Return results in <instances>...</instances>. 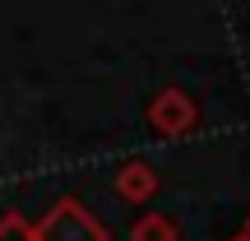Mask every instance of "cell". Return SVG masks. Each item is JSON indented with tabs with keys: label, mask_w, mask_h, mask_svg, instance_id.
I'll list each match as a JSON object with an SVG mask.
<instances>
[{
	"label": "cell",
	"mask_w": 250,
	"mask_h": 241,
	"mask_svg": "<svg viewBox=\"0 0 250 241\" xmlns=\"http://www.w3.org/2000/svg\"><path fill=\"white\" fill-rule=\"evenodd\" d=\"M0 241H37V232L23 223V218L9 214V218H0Z\"/></svg>",
	"instance_id": "2"
},
{
	"label": "cell",
	"mask_w": 250,
	"mask_h": 241,
	"mask_svg": "<svg viewBox=\"0 0 250 241\" xmlns=\"http://www.w3.org/2000/svg\"><path fill=\"white\" fill-rule=\"evenodd\" d=\"M37 241H107L102 237V227L93 223V214H83L79 204H56V214H51V223L42 227V237Z\"/></svg>",
	"instance_id": "1"
}]
</instances>
